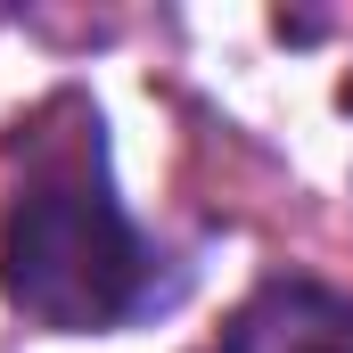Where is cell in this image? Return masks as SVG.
Returning a JSON list of instances; mask_svg holds the SVG:
<instances>
[{
  "label": "cell",
  "mask_w": 353,
  "mask_h": 353,
  "mask_svg": "<svg viewBox=\"0 0 353 353\" xmlns=\"http://www.w3.org/2000/svg\"><path fill=\"white\" fill-rule=\"evenodd\" d=\"M17 181L0 205V296L17 321L58 337H115L173 312L189 263H173L107 173L99 107L58 90L33 123H17Z\"/></svg>",
  "instance_id": "obj_1"
},
{
  "label": "cell",
  "mask_w": 353,
  "mask_h": 353,
  "mask_svg": "<svg viewBox=\"0 0 353 353\" xmlns=\"http://www.w3.org/2000/svg\"><path fill=\"white\" fill-rule=\"evenodd\" d=\"M205 353H353V296L312 271H271Z\"/></svg>",
  "instance_id": "obj_2"
},
{
  "label": "cell",
  "mask_w": 353,
  "mask_h": 353,
  "mask_svg": "<svg viewBox=\"0 0 353 353\" xmlns=\"http://www.w3.org/2000/svg\"><path fill=\"white\" fill-rule=\"evenodd\" d=\"M345 115H353V74H345Z\"/></svg>",
  "instance_id": "obj_3"
}]
</instances>
